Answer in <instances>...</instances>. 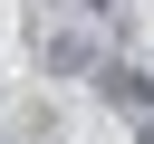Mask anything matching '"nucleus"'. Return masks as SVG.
<instances>
[{
    "instance_id": "nucleus-1",
    "label": "nucleus",
    "mask_w": 154,
    "mask_h": 144,
    "mask_svg": "<svg viewBox=\"0 0 154 144\" xmlns=\"http://www.w3.org/2000/svg\"><path fill=\"white\" fill-rule=\"evenodd\" d=\"M96 96H106L125 125H144V115H154V77H144L135 58H106V67H96Z\"/></svg>"
},
{
    "instance_id": "nucleus-2",
    "label": "nucleus",
    "mask_w": 154,
    "mask_h": 144,
    "mask_svg": "<svg viewBox=\"0 0 154 144\" xmlns=\"http://www.w3.org/2000/svg\"><path fill=\"white\" fill-rule=\"evenodd\" d=\"M38 58H48V77H96V67H106V58H96V29H87V19H58Z\"/></svg>"
},
{
    "instance_id": "nucleus-3",
    "label": "nucleus",
    "mask_w": 154,
    "mask_h": 144,
    "mask_svg": "<svg viewBox=\"0 0 154 144\" xmlns=\"http://www.w3.org/2000/svg\"><path fill=\"white\" fill-rule=\"evenodd\" d=\"M77 10H87V19H116V10H125V0H77Z\"/></svg>"
},
{
    "instance_id": "nucleus-4",
    "label": "nucleus",
    "mask_w": 154,
    "mask_h": 144,
    "mask_svg": "<svg viewBox=\"0 0 154 144\" xmlns=\"http://www.w3.org/2000/svg\"><path fill=\"white\" fill-rule=\"evenodd\" d=\"M135 144H154V115H144V125H135Z\"/></svg>"
}]
</instances>
